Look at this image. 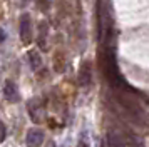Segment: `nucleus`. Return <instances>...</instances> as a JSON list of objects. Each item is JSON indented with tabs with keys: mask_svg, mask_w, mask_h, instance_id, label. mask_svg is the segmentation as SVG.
<instances>
[{
	"mask_svg": "<svg viewBox=\"0 0 149 147\" xmlns=\"http://www.w3.org/2000/svg\"><path fill=\"white\" fill-rule=\"evenodd\" d=\"M19 27H20L22 44H24V45H29V44L32 42V20H30V15H29V13H24L20 17Z\"/></svg>",
	"mask_w": 149,
	"mask_h": 147,
	"instance_id": "nucleus-1",
	"label": "nucleus"
},
{
	"mask_svg": "<svg viewBox=\"0 0 149 147\" xmlns=\"http://www.w3.org/2000/svg\"><path fill=\"white\" fill-rule=\"evenodd\" d=\"M3 140H5V126L0 122V144H2Z\"/></svg>",
	"mask_w": 149,
	"mask_h": 147,
	"instance_id": "nucleus-8",
	"label": "nucleus"
},
{
	"mask_svg": "<svg viewBox=\"0 0 149 147\" xmlns=\"http://www.w3.org/2000/svg\"><path fill=\"white\" fill-rule=\"evenodd\" d=\"M79 147H91L87 144V140H84V139H81V142H79Z\"/></svg>",
	"mask_w": 149,
	"mask_h": 147,
	"instance_id": "nucleus-9",
	"label": "nucleus"
},
{
	"mask_svg": "<svg viewBox=\"0 0 149 147\" xmlns=\"http://www.w3.org/2000/svg\"><path fill=\"white\" fill-rule=\"evenodd\" d=\"M29 59H30V65H32V69H34V70H37V69H39V67L42 65V59H40V55L35 52V50L29 52Z\"/></svg>",
	"mask_w": 149,
	"mask_h": 147,
	"instance_id": "nucleus-6",
	"label": "nucleus"
},
{
	"mask_svg": "<svg viewBox=\"0 0 149 147\" xmlns=\"http://www.w3.org/2000/svg\"><path fill=\"white\" fill-rule=\"evenodd\" d=\"M107 146L109 147H129L122 137H119L117 134L114 132H109L107 134Z\"/></svg>",
	"mask_w": 149,
	"mask_h": 147,
	"instance_id": "nucleus-4",
	"label": "nucleus"
},
{
	"mask_svg": "<svg viewBox=\"0 0 149 147\" xmlns=\"http://www.w3.org/2000/svg\"><path fill=\"white\" fill-rule=\"evenodd\" d=\"M42 2H44V3L47 5V3H50V2H52V0H42Z\"/></svg>",
	"mask_w": 149,
	"mask_h": 147,
	"instance_id": "nucleus-11",
	"label": "nucleus"
},
{
	"mask_svg": "<svg viewBox=\"0 0 149 147\" xmlns=\"http://www.w3.org/2000/svg\"><path fill=\"white\" fill-rule=\"evenodd\" d=\"M45 33H47V24L42 22L40 24V39H39V42H40L42 47H45Z\"/></svg>",
	"mask_w": 149,
	"mask_h": 147,
	"instance_id": "nucleus-7",
	"label": "nucleus"
},
{
	"mask_svg": "<svg viewBox=\"0 0 149 147\" xmlns=\"http://www.w3.org/2000/svg\"><path fill=\"white\" fill-rule=\"evenodd\" d=\"M25 144H27V147H40L44 144V130L37 129V127L30 129L25 137Z\"/></svg>",
	"mask_w": 149,
	"mask_h": 147,
	"instance_id": "nucleus-2",
	"label": "nucleus"
},
{
	"mask_svg": "<svg viewBox=\"0 0 149 147\" xmlns=\"http://www.w3.org/2000/svg\"><path fill=\"white\" fill-rule=\"evenodd\" d=\"M79 82H81V85H89L91 84V70H89L87 65L82 67L81 74H79Z\"/></svg>",
	"mask_w": 149,
	"mask_h": 147,
	"instance_id": "nucleus-5",
	"label": "nucleus"
},
{
	"mask_svg": "<svg viewBox=\"0 0 149 147\" xmlns=\"http://www.w3.org/2000/svg\"><path fill=\"white\" fill-rule=\"evenodd\" d=\"M5 40V32H3V28L0 27V42H3Z\"/></svg>",
	"mask_w": 149,
	"mask_h": 147,
	"instance_id": "nucleus-10",
	"label": "nucleus"
},
{
	"mask_svg": "<svg viewBox=\"0 0 149 147\" xmlns=\"http://www.w3.org/2000/svg\"><path fill=\"white\" fill-rule=\"evenodd\" d=\"M3 94H5V99H7L8 102L17 104V102L20 100V95H19L17 85H15L14 82H10V80H8L7 84H5V87H3Z\"/></svg>",
	"mask_w": 149,
	"mask_h": 147,
	"instance_id": "nucleus-3",
	"label": "nucleus"
}]
</instances>
